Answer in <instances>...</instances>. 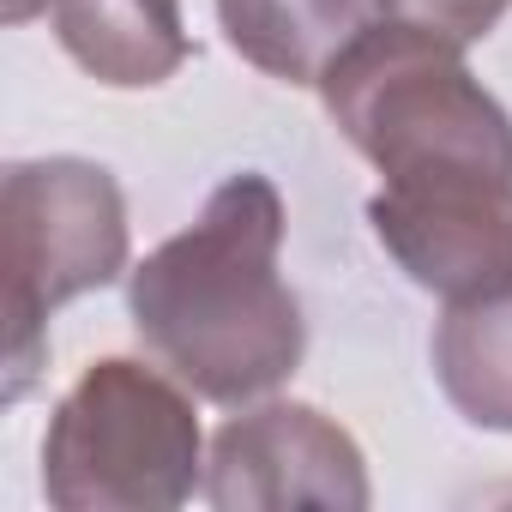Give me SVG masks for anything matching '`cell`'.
<instances>
[{"label":"cell","instance_id":"obj_1","mask_svg":"<svg viewBox=\"0 0 512 512\" xmlns=\"http://www.w3.org/2000/svg\"><path fill=\"white\" fill-rule=\"evenodd\" d=\"M284 193L260 175H229L205 211L127 272L139 344L205 404H253L278 392L308 350V320L278 272Z\"/></svg>","mask_w":512,"mask_h":512},{"label":"cell","instance_id":"obj_11","mask_svg":"<svg viewBox=\"0 0 512 512\" xmlns=\"http://www.w3.org/2000/svg\"><path fill=\"white\" fill-rule=\"evenodd\" d=\"M37 13H49V0H7V25H31Z\"/></svg>","mask_w":512,"mask_h":512},{"label":"cell","instance_id":"obj_10","mask_svg":"<svg viewBox=\"0 0 512 512\" xmlns=\"http://www.w3.org/2000/svg\"><path fill=\"white\" fill-rule=\"evenodd\" d=\"M512 0H386V19H404V25H422L458 49L482 43L500 19H506Z\"/></svg>","mask_w":512,"mask_h":512},{"label":"cell","instance_id":"obj_8","mask_svg":"<svg viewBox=\"0 0 512 512\" xmlns=\"http://www.w3.org/2000/svg\"><path fill=\"white\" fill-rule=\"evenodd\" d=\"M386 19V0H217L229 49L284 85H320L326 67Z\"/></svg>","mask_w":512,"mask_h":512},{"label":"cell","instance_id":"obj_2","mask_svg":"<svg viewBox=\"0 0 512 512\" xmlns=\"http://www.w3.org/2000/svg\"><path fill=\"white\" fill-rule=\"evenodd\" d=\"M338 133L380 169V187L512 181V115L464 67V49L380 19L320 79Z\"/></svg>","mask_w":512,"mask_h":512},{"label":"cell","instance_id":"obj_9","mask_svg":"<svg viewBox=\"0 0 512 512\" xmlns=\"http://www.w3.org/2000/svg\"><path fill=\"white\" fill-rule=\"evenodd\" d=\"M434 380L470 428L512 434V290L446 308L434 326Z\"/></svg>","mask_w":512,"mask_h":512},{"label":"cell","instance_id":"obj_7","mask_svg":"<svg viewBox=\"0 0 512 512\" xmlns=\"http://www.w3.org/2000/svg\"><path fill=\"white\" fill-rule=\"evenodd\" d=\"M61 49L115 91H145L193 61L181 0H49Z\"/></svg>","mask_w":512,"mask_h":512},{"label":"cell","instance_id":"obj_5","mask_svg":"<svg viewBox=\"0 0 512 512\" xmlns=\"http://www.w3.org/2000/svg\"><path fill=\"white\" fill-rule=\"evenodd\" d=\"M205 500L217 512H362L374 500L362 446L314 404H260L217 428L205 464Z\"/></svg>","mask_w":512,"mask_h":512},{"label":"cell","instance_id":"obj_4","mask_svg":"<svg viewBox=\"0 0 512 512\" xmlns=\"http://www.w3.org/2000/svg\"><path fill=\"white\" fill-rule=\"evenodd\" d=\"M7 241V404L43 380L49 314L127 272V199L103 163L31 157L0 175Z\"/></svg>","mask_w":512,"mask_h":512},{"label":"cell","instance_id":"obj_6","mask_svg":"<svg viewBox=\"0 0 512 512\" xmlns=\"http://www.w3.org/2000/svg\"><path fill=\"white\" fill-rule=\"evenodd\" d=\"M368 223L398 272L446 308L512 290V181L380 187Z\"/></svg>","mask_w":512,"mask_h":512},{"label":"cell","instance_id":"obj_3","mask_svg":"<svg viewBox=\"0 0 512 512\" xmlns=\"http://www.w3.org/2000/svg\"><path fill=\"white\" fill-rule=\"evenodd\" d=\"M199 464L193 398L127 356L91 362L43 434V494L55 512H169L193 500Z\"/></svg>","mask_w":512,"mask_h":512}]
</instances>
